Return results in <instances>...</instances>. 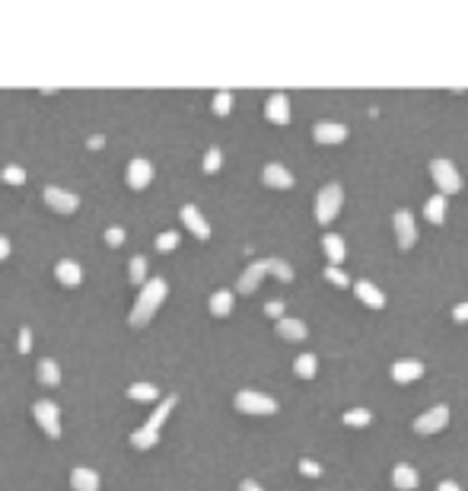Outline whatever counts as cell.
Listing matches in <instances>:
<instances>
[{
    "label": "cell",
    "mask_w": 468,
    "mask_h": 491,
    "mask_svg": "<svg viewBox=\"0 0 468 491\" xmlns=\"http://www.w3.org/2000/svg\"><path fill=\"white\" fill-rule=\"evenodd\" d=\"M35 376H39L41 386H58V383H61V367H58V360H51V358L39 360V367H35Z\"/></svg>",
    "instance_id": "cell-22"
},
{
    "label": "cell",
    "mask_w": 468,
    "mask_h": 491,
    "mask_svg": "<svg viewBox=\"0 0 468 491\" xmlns=\"http://www.w3.org/2000/svg\"><path fill=\"white\" fill-rule=\"evenodd\" d=\"M182 224L188 227L197 240H207V236H211V224L201 217V211H197L195 204H185V208H182Z\"/></svg>",
    "instance_id": "cell-16"
},
{
    "label": "cell",
    "mask_w": 468,
    "mask_h": 491,
    "mask_svg": "<svg viewBox=\"0 0 468 491\" xmlns=\"http://www.w3.org/2000/svg\"><path fill=\"white\" fill-rule=\"evenodd\" d=\"M55 278H58V284H64V287H80L83 268L77 265V262H70V258H64V262H58V268H55Z\"/></svg>",
    "instance_id": "cell-18"
},
{
    "label": "cell",
    "mask_w": 468,
    "mask_h": 491,
    "mask_svg": "<svg viewBox=\"0 0 468 491\" xmlns=\"http://www.w3.org/2000/svg\"><path fill=\"white\" fill-rule=\"evenodd\" d=\"M284 309H287L284 307V300H271V303H264V313H268L271 319H277V322L284 319Z\"/></svg>",
    "instance_id": "cell-36"
},
{
    "label": "cell",
    "mask_w": 468,
    "mask_h": 491,
    "mask_svg": "<svg viewBox=\"0 0 468 491\" xmlns=\"http://www.w3.org/2000/svg\"><path fill=\"white\" fill-rule=\"evenodd\" d=\"M41 201L48 204L51 211H58V214H74L80 208V198L74 192H64V189H45L41 192Z\"/></svg>",
    "instance_id": "cell-8"
},
{
    "label": "cell",
    "mask_w": 468,
    "mask_h": 491,
    "mask_svg": "<svg viewBox=\"0 0 468 491\" xmlns=\"http://www.w3.org/2000/svg\"><path fill=\"white\" fill-rule=\"evenodd\" d=\"M99 472H92V469L86 466H77L74 472H70V488L74 491H99Z\"/></svg>",
    "instance_id": "cell-19"
},
{
    "label": "cell",
    "mask_w": 468,
    "mask_h": 491,
    "mask_svg": "<svg viewBox=\"0 0 468 491\" xmlns=\"http://www.w3.org/2000/svg\"><path fill=\"white\" fill-rule=\"evenodd\" d=\"M233 405H236V412H246V415H274V412H277V402H274L271 396H264V392H255V389L236 392Z\"/></svg>",
    "instance_id": "cell-4"
},
{
    "label": "cell",
    "mask_w": 468,
    "mask_h": 491,
    "mask_svg": "<svg viewBox=\"0 0 468 491\" xmlns=\"http://www.w3.org/2000/svg\"><path fill=\"white\" fill-rule=\"evenodd\" d=\"M106 242H108V246H121V242H124V230H121V227H108V230H106Z\"/></svg>",
    "instance_id": "cell-37"
},
{
    "label": "cell",
    "mask_w": 468,
    "mask_h": 491,
    "mask_svg": "<svg viewBox=\"0 0 468 491\" xmlns=\"http://www.w3.org/2000/svg\"><path fill=\"white\" fill-rule=\"evenodd\" d=\"M3 258H10V240L7 236H0V262H3Z\"/></svg>",
    "instance_id": "cell-42"
},
{
    "label": "cell",
    "mask_w": 468,
    "mask_h": 491,
    "mask_svg": "<svg viewBox=\"0 0 468 491\" xmlns=\"http://www.w3.org/2000/svg\"><path fill=\"white\" fill-rule=\"evenodd\" d=\"M230 108H233V96H230V93H217V96H214V112H217V115H230Z\"/></svg>",
    "instance_id": "cell-35"
},
{
    "label": "cell",
    "mask_w": 468,
    "mask_h": 491,
    "mask_svg": "<svg viewBox=\"0 0 468 491\" xmlns=\"http://www.w3.org/2000/svg\"><path fill=\"white\" fill-rule=\"evenodd\" d=\"M32 415H35V421H39L41 431L48 434L51 441H58L61 437V412H58V405H55V402L39 399L32 405Z\"/></svg>",
    "instance_id": "cell-7"
},
{
    "label": "cell",
    "mask_w": 468,
    "mask_h": 491,
    "mask_svg": "<svg viewBox=\"0 0 468 491\" xmlns=\"http://www.w3.org/2000/svg\"><path fill=\"white\" fill-rule=\"evenodd\" d=\"M0 179L7 185H23L26 182V169H19V166H7L3 173H0Z\"/></svg>",
    "instance_id": "cell-33"
},
{
    "label": "cell",
    "mask_w": 468,
    "mask_h": 491,
    "mask_svg": "<svg viewBox=\"0 0 468 491\" xmlns=\"http://www.w3.org/2000/svg\"><path fill=\"white\" fill-rule=\"evenodd\" d=\"M392 482H395V488H398V491H414L420 485V479H418V472H414L411 466L398 463V466L392 469Z\"/></svg>",
    "instance_id": "cell-20"
},
{
    "label": "cell",
    "mask_w": 468,
    "mask_h": 491,
    "mask_svg": "<svg viewBox=\"0 0 468 491\" xmlns=\"http://www.w3.org/2000/svg\"><path fill=\"white\" fill-rule=\"evenodd\" d=\"M322 249H325V258H329L335 268H341V262H344V240L338 233H325V240H322Z\"/></svg>",
    "instance_id": "cell-21"
},
{
    "label": "cell",
    "mask_w": 468,
    "mask_h": 491,
    "mask_svg": "<svg viewBox=\"0 0 468 491\" xmlns=\"http://www.w3.org/2000/svg\"><path fill=\"white\" fill-rule=\"evenodd\" d=\"M424 376V364L420 360H395L392 364V380L395 383H414V380H420Z\"/></svg>",
    "instance_id": "cell-15"
},
{
    "label": "cell",
    "mask_w": 468,
    "mask_h": 491,
    "mask_svg": "<svg viewBox=\"0 0 468 491\" xmlns=\"http://www.w3.org/2000/svg\"><path fill=\"white\" fill-rule=\"evenodd\" d=\"M325 278H329V284H335V287H351V278H347L341 268H335V265L325 268Z\"/></svg>",
    "instance_id": "cell-32"
},
{
    "label": "cell",
    "mask_w": 468,
    "mask_h": 491,
    "mask_svg": "<svg viewBox=\"0 0 468 491\" xmlns=\"http://www.w3.org/2000/svg\"><path fill=\"white\" fill-rule=\"evenodd\" d=\"M264 115H268V122H274V125H287V122H290V99L284 96V93H274V96H268Z\"/></svg>",
    "instance_id": "cell-12"
},
{
    "label": "cell",
    "mask_w": 468,
    "mask_h": 491,
    "mask_svg": "<svg viewBox=\"0 0 468 491\" xmlns=\"http://www.w3.org/2000/svg\"><path fill=\"white\" fill-rule=\"evenodd\" d=\"M424 217H427L430 224H443V217H446V195L436 192L433 198H427V204H424Z\"/></svg>",
    "instance_id": "cell-24"
},
{
    "label": "cell",
    "mask_w": 468,
    "mask_h": 491,
    "mask_svg": "<svg viewBox=\"0 0 468 491\" xmlns=\"http://www.w3.org/2000/svg\"><path fill=\"white\" fill-rule=\"evenodd\" d=\"M436 491H462V488H459L456 482H452V479H446V482H440V485H436Z\"/></svg>",
    "instance_id": "cell-43"
},
{
    "label": "cell",
    "mask_w": 468,
    "mask_h": 491,
    "mask_svg": "<svg viewBox=\"0 0 468 491\" xmlns=\"http://www.w3.org/2000/svg\"><path fill=\"white\" fill-rule=\"evenodd\" d=\"M239 491H264V488L255 482V479H242V482H239Z\"/></svg>",
    "instance_id": "cell-41"
},
{
    "label": "cell",
    "mask_w": 468,
    "mask_h": 491,
    "mask_svg": "<svg viewBox=\"0 0 468 491\" xmlns=\"http://www.w3.org/2000/svg\"><path fill=\"white\" fill-rule=\"evenodd\" d=\"M277 335H284V338H290V342H300V338H306V322L284 316L277 322Z\"/></svg>",
    "instance_id": "cell-23"
},
{
    "label": "cell",
    "mask_w": 468,
    "mask_h": 491,
    "mask_svg": "<svg viewBox=\"0 0 468 491\" xmlns=\"http://www.w3.org/2000/svg\"><path fill=\"white\" fill-rule=\"evenodd\" d=\"M175 396H166L163 402H159V408H156L153 415L147 418V425L144 427H137V431L131 434V443L137 450H150V447H156V441H159V427H163V421L169 418V412L175 408Z\"/></svg>",
    "instance_id": "cell-2"
},
{
    "label": "cell",
    "mask_w": 468,
    "mask_h": 491,
    "mask_svg": "<svg viewBox=\"0 0 468 491\" xmlns=\"http://www.w3.org/2000/svg\"><path fill=\"white\" fill-rule=\"evenodd\" d=\"M341 204H344V189L338 182H329L315 198V220L319 224H331L338 214H341Z\"/></svg>",
    "instance_id": "cell-3"
},
{
    "label": "cell",
    "mask_w": 468,
    "mask_h": 491,
    "mask_svg": "<svg viewBox=\"0 0 468 491\" xmlns=\"http://www.w3.org/2000/svg\"><path fill=\"white\" fill-rule=\"evenodd\" d=\"M452 319L456 322H468V303H456L452 307Z\"/></svg>",
    "instance_id": "cell-40"
},
{
    "label": "cell",
    "mask_w": 468,
    "mask_h": 491,
    "mask_svg": "<svg viewBox=\"0 0 468 491\" xmlns=\"http://www.w3.org/2000/svg\"><path fill=\"white\" fill-rule=\"evenodd\" d=\"M262 182L271 185V189H293V173L287 166H280V163H268L262 169Z\"/></svg>",
    "instance_id": "cell-13"
},
{
    "label": "cell",
    "mask_w": 468,
    "mask_h": 491,
    "mask_svg": "<svg viewBox=\"0 0 468 491\" xmlns=\"http://www.w3.org/2000/svg\"><path fill=\"white\" fill-rule=\"evenodd\" d=\"M156 396H159V389H156V386H150V383L128 386V399H134V402H153Z\"/></svg>",
    "instance_id": "cell-27"
},
{
    "label": "cell",
    "mask_w": 468,
    "mask_h": 491,
    "mask_svg": "<svg viewBox=\"0 0 468 491\" xmlns=\"http://www.w3.org/2000/svg\"><path fill=\"white\" fill-rule=\"evenodd\" d=\"M230 309H233L230 291H217L214 297H211V313H214V316H230Z\"/></svg>",
    "instance_id": "cell-26"
},
{
    "label": "cell",
    "mask_w": 468,
    "mask_h": 491,
    "mask_svg": "<svg viewBox=\"0 0 468 491\" xmlns=\"http://www.w3.org/2000/svg\"><path fill=\"white\" fill-rule=\"evenodd\" d=\"M370 412L367 408H351V412H344V425L347 427H367L370 425Z\"/></svg>",
    "instance_id": "cell-29"
},
{
    "label": "cell",
    "mask_w": 468,
    "mask_h": 491,
    "mask_svg": "<svg viewBox=\"0 0 468 491\" xmlns=\"http://www.w3.org/2000/svg\"><path fill=\"white\" fill-rule=\"evenodd\" d=\"M395 233H398V246L402 249H411L418 242V224H414L411 211H395Z\"/></svg>",
    "instance_id": "cell-10"
},
{
    "label": "cell",
    "mask_w": 468,
    "mask_h": 491,
    "mask_svg": "<svg viewBox=\"0 0 468 491\" xmlns=\"http://www.w3.org/2000/svg\"><path fill=\"white\" fill-rule=\"evenodd\" d=\"M268 268H271V275L280 278V281H293V268H290L284 258H268Z\"/></svg>",
    "instance_id": "cell-30"
},
{
    "label": "cell",
    "mask_w": 468,
    "mask_h": 491,
    "mask_svg": "<svg viewBox=\"0 0 468 491\" xmlns=\"http://www.w3.org/2000/svg\"><path fill=\"white\" fill-rule=\"evenodd\" d=\"M300 472L315 479V475H322V466H319V463H312V459H300Z\"/></svg>",
    "instance_id": "cell-38"
},
{
    "label": "cell",
    "mask_w": 468,
    "mask_h": 491,
    "mask_svg": "<svg viewBox=\"0 0 468 491\" xmlns=\"http://www.w3.org/2000/svg\"><path fill=\"white\" fill-rule=\"evenodd\" d=\"M353 293H357V300H360V303H367L370 309H382V307H386V293L379 291L373 281H357V284H353Z\"/></svg>",
    "instance_id": "cell-14"
},
{
    "label": "cell",
    "mask_w": 468,
    "mask_h": 491,
    "mask_svg": "<svg viewBox=\"0 0 468 491\" xmlns=\"http://www.w3.org/2000/svg\"><path fill=\"white\" fill-rule=\"evenodd\" d=\"M312 137L319 144H341L347 137V128L338 125V122H319V125L312 128Z\"/></svg>",
    "instance_id": "cell-17"
},
{
    "label": "cell",
    "mask_w": 468,
    "mask_h": 491,
    "mask_svg": "<svg viewBox=\"0 0 468 491\" xmlns=\"http://www.w3.org/2000/svg\"><path fill=\"white\" fill-rule=\"evenodd\" d=\"M446 425H449V408H446V405H433V408H427L424 415L414 418V434H420V437H430V434H440Z\"/></svg>",
    "instance_id": "cell-6"
},
{
    "label": "cell",
    "mask_w": 468,
    "mask_h": 491,
    "mask_svg": "<svg viewBox=\"0 0 468 491\" xmlns=\"http://www.w3.org/2000/svg\"><path fill=\"white\" fill-rule=\"evenodd\" d=\"M315 370H319V358H315V354H300V358L293 360V374L300 376V380H312Z\"/></svg>",
    "instance_id": "cell-25"
},
{
    "label": "cell",
    "mask_w": 468,
    "mask_h": 491,
    "mask_svg": "<svg viewBox=\"0 0 468 491\" xmlns=\"http://www.w3.org/2000/svg\"><path fill=\"white\" fill-rule=\"evenodd\" d=\"M175 246H179V233H175V230H166V233H159V240H156V249L159 252H173Z\"/></svg>",
    "instance_id": "cell-31"
},
{
    "label": "cell",
    "mask_w": 468,
    "mask_h": 491,
    "mask_svg": "<svg viewBox=\"0 0 468 491\" xmlns=\"http://www.w3.org/2000/svg\"><path fill=\"white\" fill-rule=\"evenodd\" d=\"M264 275H271V268H268V258H262V262H252V265L242 271V278H239L236 291H239V293H252L255 287L262 284Z\"/></svg>",
    "instance_id": "cell-11"
},
{
    "label": "cell",
    "mask_w": 468,
    "mask_h": 491,
    "mask_svg": "<svg viewBox=\"0 0 468 491\" xmlns=\"http://www.w3.org/2000/svg\"><path fill=\"white\" fill-rule=\"evenodd\" d=\"M430 175H433V182H436V189H440V195H456L462 189L459 169L452 166L449 160H443V157L430 160Z\"/></svg>",
    "instance_id": "cell-5"
},
{
    "label": "cell",
    "mask_w": 468,
    "mask_h": 491,
    "mask_svg": "<svg viewBox=\"0 0 468 491\" xmlns=\"http://www.w3.org/2000/svg\"><path fill=\"white\" fill-rule=\"evenodd\" d=\"M128 278H131V284L144 287V284H147V258H144V256H134V258H131V268H128Z\"/></svg>",
    "instance_id": "cell-28"
},
{
    "label": "cell",
    "mask_w": 468,
    "mask_h": 491,
    "mask_svg": "<svg viewBox=\"0 0 468 491\" xmlns=\"http://www.w3.org/2000/svg\"><path fill=\"white\" fill-rule=\"evenodd\" d=\"M19 351H23V354H29V348H32V332H29V329H19Z\"/></svg>",
    "instance_id": "cell-39"
},
{
    "label": "cell",
    "mask_w": 468,
    "mask_h": 491,
    "mask_svg": "<svg viewBox=\"0 0 468 491\" xmlns=\"http://www.w3.org/2000/svg\"><path fill=\"white\" fill-rule=\"evenodd\" d=\"M166 291H169V287H166L163 278H150V281L140 287V297H137V303H134V309H131V325L134 329H144V325L156 316L159 303L166 300Z\"/></svg>",
    "instance_id": "cell-1"
},
{
    "label": "cell",
    "mask_w": 468,
    "mask_h": 491,
    "mask_svg": "<svg viewBox=\"0 0 468 491\" xmlns=\"http://www.w3.org/2000/svg\"><path fill=\"white\" fill-rule=\"evenodd\" d=\"M124 179H128V185H131V189H147L150 182H153V163H150L147 157H134L131 163H128V175H124Z\"/></svg>",
    "instance_id": "cell-9"
},
{
    "label": "cell",
    "mask_w": 468,
    "mask_h": 491,
    "mask_svg": "<svg viewBox=\"0 0 468 491\" xmlns=\"http://www.w3.org/2000/svg\"><path fill=\"white\" fill-rule=\"evenodd\" d=\"M220 163H223V153L217 147H211L204 153V173H217V169H220Z\"/></svg>",
    "instance_id": "cell-34"
}]
</instances>
